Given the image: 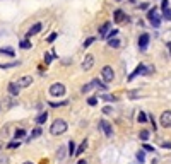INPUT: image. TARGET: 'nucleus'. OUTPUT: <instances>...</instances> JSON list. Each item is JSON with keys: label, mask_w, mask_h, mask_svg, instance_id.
<instances>
[{"label": "nucleus", "mask_w": 171, "mask_h": 164, "mask_svg": "<svg viewBox=\"0 0 171 164\" xmlns=\"http://www.w3.org/2000/svg\"><path fill=\"white\" fill-rule=\"evenodd\" d=\"M142 147H144V151H147V152H151V151H154V147H152V145H149V144H144Z\"/></svg>", "instance_id": "39"}, {"label": "nucleus", "mask_w": 171, "mask_h": 164, "mask_svg": "<svg viewBox=\"0 0 171 164\" xmlns=\"http://www.w3.org/2000/svg\"><path fill=\"white\" fill-rule=\"evenodd\" d=\"M46 118H48V113L45 111V113H41V115H38V118H36V123H38V125H43V123L46 122Z\"/></svg>", "instance_id": "19"}, {"label": "nucleus", "mask_w": 171, "mask_h": 164, "mask_svg": "<svg viewBox=\"0 0 171 164\" xmlns=\"http://www.w3.org/2000/svg\"><path fill=\"white\" fill-rule=\"evenodd\" d=\"M19 62H12V63H0V68H10V67H17Z\"/></svg>", "instance_id": "28"}, {"label": "nucleus", "mask_w": 171, "mask_h": 164, "mask_svg": "<svg viewBox=\"0 0 171 164\" xmlns=\"http://www.w3.org/2000/svg\"><path fill=\"white\" fill-rule=\"evenodd\" d=\"M144 157H146L144 151H139V152H137V159H139V163H140V164L144 163Z\"/></svg>", "instance_id": "31"}, {"label": "nucleus", "mask_w": 171, "mask_h": 164, "mask_svg": "<svg viewBox=\"0 0 171 164\" xmlns=\"http://www.w3.org/2000/svg\"><path fill=\"white\" fill-rule=\"evenodd\" d=\"M163 17H164L166 21H171V9H166V10L163 12Z\"/></svg>", "instance_id": "32"}, {"label": "nucleus", "mask_w": 171, "mask_h": 164, "mask_svg": "<svg viewBox=\"0 0 171 164\" xmlns=\"http://www.w3.org/2000/svg\"><path fill=\"white\" fill-rule=\"evenodd\" d=\"M19 46L24 48V50H29V48H31V41H29V39H22V41L19 43Z\"/></svg>", "instance_id": "25"}, {"label": "nucleus", "mask_w": 171, "mask_h": 164, "mask_svg": "<svg viewBox=\"0 0 171 164\" xmlns=\"http://www.w3.org/2000/svg\"><path fill=\"white\" fill-rule=\"evenodd\" d=\"M77 164H87V161H86V159H79V163Z\"/></svg>", "instance_id": "41"}, {"label": "nucleus", "mask_w": 171, "mask_h": 164, "mask_svg": "<svg viewBox=\"0 0 171 164\" xmlns=\"http://www.w3.org/2000/svg\"><path fill=\"white\" fill-rule=\"evenodd\" d=\"M57 157H58V161H63V159H65V147H63V145H62V147H58Z\"/></svg>", "instance_id": "21"}, {"label": "nucleus", "mask_w": 171, "mask_h": 164, "mask_svg": "<svg viewBox=\"0 0 171 164\" xmlns=\"http://www.w3.org/2000/svg\"><path fill=\"white\" fill-rule=\"evenodd\" d=\"M86 147H87V140H82V144L79 145V149L75 151V154H77V156H81V154L84 152V149H86Z\"/></svg>", "instance_id": "23"}, {"label": "nucleus", "mask_w": 171, "mask_h": 164, "mask_svg": "<svg viewBox=\"0 0 171 164\" xmlns=\"http://www.w3.org/2000/svg\"><path fill=\"white\" fill-rule=\"evenodd\" d=\"M127 17H125V14H123V10H120V9H116L115 10V22H123Z\"/></svg>", "instance_id": "15"}, {"label": "nucleus", "mask_w": 171, "mask_h": 164, "mask_svg": "<svg viewBox=\"0 0 171 164\" xmlns=\"http://www.w3.org/2000/svg\"><path fill=\"white\" fill-rule=\"evenodd\" d=\"M41 133H43V132H41V128H39V127H38V128H34V130L31 132V135L27 137V142H31V140H34V139H38V137H39Z\"/></svg>", "instance_id": "16"}, {"label": "nucleus", "mask_w": 171, "mask_h": 164, "mask_svg": "<svg viewBox=\"0 0 171 164\" xmlns=\"http://www.w3.org/2000/svg\"><path fill=\"white\" fill-rule=\"evenodd\" d=\"M147 19L151 21V24H152L154 27H159V26H161V17H159V14H158L156 7H154V9H151V10L147 12Z\"/></svg>", "instance_id": "5"}, {"label": "nucleus", "mask_w": 171, "mask_h": 164, "mask_svg": "<svg viewBox=\"0 0 171 164\" xmlns=\"http://www.w3.org/2000/svg\"><path fill=\"white\" fill-rule=\"evenodd\" d=\"M24 137H26V130H24V128H17V130L14 132V139H15V140L24 139Z\"/></svg>", "instance_id": "17"}, {"label": "nucleus", "mask_w": 171, "mask_h": 164, "mask_svg": "<svg viewBox=\"0 0 171 164\" xmlns=\"http://www.w3.org/2000/svg\"><path fill=\"white\" fill-rule=\"evenodd\" d=\"M94 41H96V38H87V39L84 41V48H89V46H91Z\"/></svg>", "instance_id": "29"}, {"label": "nucleus", "mask_w": 171, "mask_h": 164, "mask_svg": "<svg viewBox=\"0 0 171 164\" xmlns=\"http://www.w3.org/2000/svg\"><path fill=\"white\" fill-rule=\"evenodd\" d=\"M0 164H9V157L7 156H0Z\"/></svg>", "instance_id": "38"}, {"label": "nucleus", "mask_w": 171, "mask_h": 164, "mask_svg": "<svg viewBox=\"0 0 171 164\" xmlns=\"http://www.w3.org/2000/svg\"><path fill=\"white\" fill-rule=\"evenodd\" d=\"M41 27H43V24H41V22H36V24H33V26H31V29L27 31V34H26V38H31V36H34V34H38V33L41 31Z\"/></svg>", "instance_id": "12"}, {"label": "nucleus", "mask_w": 171, "mask_h": 164, "mask_svg": "<svg viewBox=\"0 0 171 164\" xmlns=\"http://www.w3.org/2000/svg\"><path fill=\"white\" fill-rule=\"evenodd\" d=\"M101 77H103L104 82H113V79H115V72H113V68H111L110 65H104L103 70H101Z\"/></svg>", "instance_id": "6"}, {"label": "nucleus", "mask_w": 171, "mask_h": 164, "mask_svg": "<svg viewBox=\"0 0 171 164\" xmlns=\"http://www.w3.org/2000/svg\"><path fill=\"white\" fill-rule=\"evenodd\" d=\"M108 44H110L111 48H118V46H120V39H116V38H113V39H108Z\"/></svg>", "instance_id": "24"}, {"label": "nucleus", "mask_w": 171, "mask_h": 164, "mask_svg": "<svg viewBox=\"0 0 171 164\" xmlns=\"http://www.w3.org/2000/svg\"><path fill=\"white\" fill-rule=\"evenodd\" d=\"M101 98H103L104 101H116V98H115V96H110V94H103Z\"/></svg>", "instance_id": "33"}, {"label": "nucleus", "mask_w": 171, "mask_h": 164, "mask_svg": "<svg viewBox=\"0 0 171 164\" xmlns=\"http://www.w3.org/2000/svg\"><path fill=\"white\" fill-rule=\"evenodd\" d=\"M99 128L103 130V133H104L106 137H111V135H113V127L110 125L108 120H99Z\"/></svg>", "instance_id": "7"}, {"label": "nucleus", "mask_w": 171, "mask_h": 164, "mask_svg": "<svg viewBox=\"0 0 171 164\" xmlns=\"http://www.w3.org/2000/svg\"><path fill=\"white\" fill-rule=\"evenodd\" d=\"M22 164H33V163H31V161H26V163H22Z\"/></svg>", "instance_id": "42"}, {"label": "nucleus", "mask_w": 171, "mask_h": 164, "mask_svg": "<svg viewBox=\"0 0 171 164\" xmlns=\"http://www.w3.org/2000/svg\"><path fill=\"white\" fill-rule=\"evenodd\" d=\"M130 2H135V0H130Z\"/></svg>", "instance_id": "44"}, {"label": "nucleus", "mask_w": 171, "mask_h": 164, "mask_svg": "<svg viewBox=\"0 0 171 164\" xmlns=\"http://www.w3.org/2000/svg\"><path fill=\"white\" fill-rule=\"evenodd\" d=\"M151 164H158V163H156V159H154V161H152V163H151Z\"/></svg>", "instance_id": "43"}, {"label": "nucleus", "mask_w": 171, "mask_h": 164, "mask_svg": "<svg viewBox=\"0 0 171 164\" xmlns=\"http://www.w3.org/2000/svg\"><path fill=\"white\" fill-rule=\"evenodd\" d=\"M149 137H151V132H149V130H142V132L139 133V139H140V140H144V142H146V140H149Z\"/></svg>", "instance_id": "20"}, {"label": "nucleus", "mask_w": 171, "mask_h": 164, "mask_svg": "<svg viewBox=\"0 0 171 164\" xmlns=\"http://www.w3.org/2000/svg\"><path fill=\"white\" fill-rule=\"evenodd\" d=\"M161 127H164V128H171V111H163V115H161Z\"/></svg>", "instance_id": "8"}, {"label": "nucleus", "mask_w": 171, "mask_h": 164, "mask_svg": "<svg viewBox=\"0 0 171 164\" xmlns=\"http://www.w3.org/2000/svg\"><path fill=\"white\" fill-rule=\"evenodd\" d=\"M161 9H163V12H164L166 9H170V0H163V2H161Z\"/></svg>", "instance_id": "34"}, {"label": "nucleus", "mask_w": 171, "mask_h": 164, "mask_svg": "<svg viewBox=\"0 0 171 164\" xmlns=\"http://www.w3.org/2000/svg\"><path fill=\"white\" fill-rule=\"evenodd\" d=\"M92 89H106V86L103 84V82H99V79H94V80H91L89 84H86V86H82V92L86 94V92H91Z\"/></svg>", "instance_id": "4"}, {"label": "nucleus", "mask_w": 171, "mask_h": 164, "mask_svg": "<svg viewBox=\"0 0 171 164\" xmlns=\"http://www.w3.org/2000/svg\"><path fill=\"white\" fill-rule=\"evenodd\" d=\"M163 147H164V149H171V144L170 142H166V144H163Z\"/></svg>", "instance_id": "40"}, {"label": "nucleus", "mask_w": 171, "mask_h": 164, "mask_svg": "<svg viewBox=\"0 0 171 164\" xmlns=\"http://www.w3.org/2000/svg\"><path fill=\"white\" fill-rule=\"evenodd\" d=\"M151 72H152V67H147L146 63H140V65H137V68L128 75L127 80H134L137 75H147V74H151Z\"/></svg>", "instance_id": "2"}, {"label": "nucleus", "mask_w": 171, "mask_h": 164, "mask_svg": "<svg viewBox=\"0 0 171 164\" xmlns=\"http://www.w3.org/2000/svg\"><path fill=\"white\" fill-rule=\"evenodd\" d=\"M147 118H149V116H147L144 111H140V113L137 115V122H140V123H146V122H147Z\"/></svg>", "instance_id": "22"}, {"label": "nucleus", "mask_w": 171, "mask_h": 164, "mask_svg": "<svg viewBox=\"0 0 171 164\" xmlns=\"http://www.w3.org/2000/svg\"><path fill=\"white\" fill-rule=\"evenodd\" d=\"M19 89H21V87L17 86V82H10V84H9V94H10V96H17V94H19Z\"/></svg>", "instance_id": "13"}, {"label": "nucleus", "mask_w": 171, "mask_h": 164, "mask_svg": "<svg viewBox=\"0 0 171 164\" xmlns=\"http://www.w3.org/2000/svg\"><path fill=\"white\" fill-rule=\"evenodd\" d=\"M55 39H57V33H51V34L48 36V43H53Z\"/></svg>", "instance_id": "36"}, {"label": "nucleus", "mask_w": 171, "mask_h": 164, "mask_svg": "<svg viewBox=\"0 0 171 164\" xmlns=\"http://www.w3.org/2000/svg\"><path fill=\"white\" fill-rule=\"evenodd\" d=\"M75 151H77V149H75V142H74V140H70V142H69V156L75 154Z\"/></svg>", "instance_id": "26"}, {"label": "nucleus", "mask_w": 171, "mask_h": 164, "mask_svg": "<svg viewBox=\"0 0 171 164\" xmlns=\"http://www.w3.org/2000/svg\"><path fill=\"white\" fill-rule=\"evenodd\" d=\"M118 2H122V0H118Z\"/></svg>", "instance_id": "45"}, {"label": "nucleus", "mask_w": 171, "mask_h": 164, "mask_svg": "<svg viewBox=\"0 0 171 164\" xmlns=\"http://www.w3.org/2000/svg\"><path fill=\"white\" fill-rule=\"evenodd\" d=\"M92 65H94V56L92 55H86V58H84V62H82V70H91L92 68Z\"/></svg>", "instance_id": "10"}, {"label": "nucleus", "mask_w": 171, "mask_h": 164, "mask_svg": "<svg viewBox=\"0 0 171 164\" xmlns=\"http://www.w3.org/2000/svg\"><path fill=\"white\" fill-rule=\"evenodd\" d=\"M33 84V77L31 75H24V77H21L19 80H17V86L19 87H29Z\"/></svg>", "instance_id": "11"}, {"label": "nucleus", "mask_w": 171, "mask_h": 164, "mask_svg": "<svg viewBox=\"0 0 171 164\" xmlns=\"http://www.w3.org/2000/svg\"><path fill=\"white\" fill-rule=\"evenodd\" d=\"M0 53L2 55H9V56H14L15 55V51L10 48V46H5V48H0Z\"/></svg>", "instance_id": "18"}, {"label": "nucleus", "mask_w": 171, "mask_h": 164, "mask_svg": "<svg viewBox=\"0 0 171 164\" xmlns=\"http://www.w3.org/2000/svg\"><path fill=\"white\" fill-rule=\"evenodd\" d=\"M69 104V101H60V103H50V106L51 108H60V106H67Z\"/></svg>", "instance_id": "27"}, {"label": "nucleus", "mask_w": 171, "mask_h": 164, "mask_svg": "<svg viewBox=\"0 0 171 164\" xmlns=\"http://www.w3.org/2000/svg\"><path fill=\"white\" fill-rule=\"evenodd\" d=\"M19 145H21V144H19V140H12V142H9V145H7V147H9V149H17Z\"/></svg>", "instance_id": "30"}, {"label": "nucleus", "mask_w": 171, "mask_h": 164, "mask_svg": "<svg viewBox=\"0 0 171 164\" xmlns=\"http://www.w3.org/2000/svg\"><path fill=\"white\" fill-rule=\"evenodd\" d=\"M51 58H53V55H51V53H45V62H46V63H50V62H51Z\"/></svg>", "instance_id": "37"}, {"label": "nucleus", "mask_w": 171, "mask_h": 164, "mask_svg": "<svg viewBox=\"0 0 171 164\" xmlns=\"http://www.w3.org/2000/svg\"><path fill=\"white\" fill-rule=\"evenodd\" d=\"M48 92H50L51 96H55V98H62V96H65L67 89H65V86H63L62 82H55V84H51V86H50Z\"/></svg>", "instance_id": "3"}, {"label": "nucleus", "mask_w": 171, "mask_h": 164, "mask_svg": "<svg viewBox=\"0 0 171 164\" xmlns=\"http://www.w3.org/2000/svg\"><path fill=\"white\" fill-rule=\"evenodd\" d=\"M67 128H69L67 122L62 120V118H57V120L51 123V127H50V133L55 135V137H58V135H63V133L67 132Z\"/></svg>", "instance_id": "1"}, {"label": "nucleus", "mask_w": 171, "mask_h": 164, "mask_svg": "<svg viewBox=\"0 0 171 164\" xmlns=\"http://www.w3.org/2000/svg\"><path fill=\"white\" fill-rule=\"evenodd\" d=\"M110 27H111V22H104L101 27H99V36H103V38H106V34H108V31H110Z\"/></svg>", "instance_id": "14"}, {"label": "nucleus", "mask_w": 171, "mask_h": 164, "mask_svg": "<svg viewBox=\"0 0 171 164\" xmlns=\"http://www.w3.org/2000/svg\"><path fill=\"white\" fill-rule=\"evenodd\" d=\"M149 39H151V36H149L147 33H144V34L139 36V48H140V51H146V50H147Z\"/></svg>", "instance_id": "9"}, {"label": "nucleus", "mask_w": 171, "mask_h": 164, "mask_svg": "<svg viewBox=\"0 0 171 164\" xmlns=\"http://www.w3.org/2000/svg\"><path fill=\"white\" fill-rule=\"evenodd\" d=\"M87 103H89V106H96V104H98V99H96V98H89Z\"/></svg>", "instance_id": "35"}]
</instances>
